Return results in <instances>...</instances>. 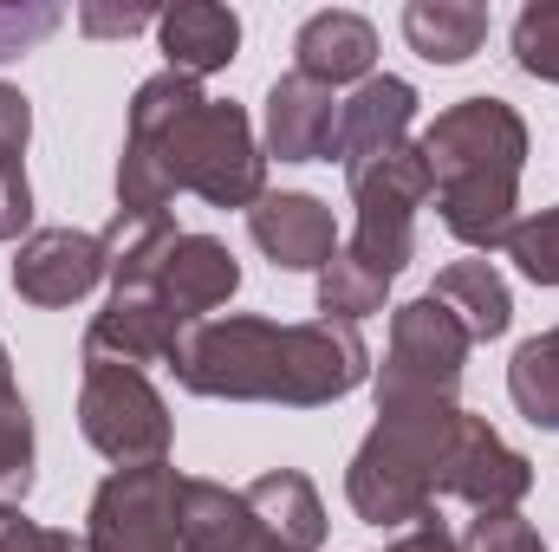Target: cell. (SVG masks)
<instances>
[{
  "label": "cell",
  "instance_id": "1",
  "mask_svg": "<svg viewBox=\"0 0 559 552\" xmlns=\"http://www.w3.org/2000/svg\"><path fill=\"white\" fill-rule=\"evenodd\" d=\"M176 195H202L209 208H254L267 195V149L235 98H209L182 72L143 79L118 156V208L169 215Z\"/></svg>",
  "mask_w": 559,
  "mask_h": 552
},
{
  "label": "cell",
  "instance_id": "2",
  "mask_svg": "<svg viewBox=\"0 0 559 552\" xmlns=\"http://www.w3.org/2000/svg\"><path fill=\"white\" fill-rule=\"evenodd\" d=\"M176 384L189 397H215V404H286V410H325L338 397H352L371 377V345L358 325L345 319H254V312H228V319H202L182 332L176 358H169Z\"/></svg>",
  "mask_w": 559,
  "mask_h": 552
},
{
  "label": "cell",
  "instance_id": "3",
  "mask_svg": "<svg viewBox=\"0 0 559 552\" xmlns=\"http://www.w3.org/2000/svg\"><path fill=\"white\" fill-rule=\"evenodd\" d=\"M417 149L429 163L442 228L475 254L508 248L514 208H521V169H527V118L508 98L481 92V98L436 111V124L417 137Z\"/></svg>",
  "mask_w": 559,
  "mask_h": 552
},
{
  "label": "cell",
  "instance_id": "4",
  "mask_svg": "<svg viewBox=\"0 0 559 552\" xmlns=\"http://www.w3.org/2000/svg\"><path fill=\"white\" fill-rule=\"evenodd\" d=\"M462 404L436 410H378L371 435L345 468V501L365 527H417L442 501V455Z\"/></svg>",
  "mask_w": 559,
  "mask_h": 552
},
{
  "label": "cell",
  "instance_id": "5",
  "mask_svg": "<svg viewBox=\"0 0 559 552\" xmlns=\"http://www.w3.org/2000/svg\"><path fill=\"white\" fill-rule=\"evenodd\" d=\"M475 338L462 332V319L442 299H404L391 312V345L378 364V410H436L455 404L462 371H468Z\"/></svg>",
  "mask_w": 559,
  "mask_h": 552
},
{
  "label": "cell",
  "instance_id": "6",
  "mask_svg": "<svg viewBox=\"0 0 559 552\" xmlns=\"http://www.w3.org/2000/svg\"><path fill=\"white\" fill-rule=\"evenodd\" d=\"M345 189H352V261L371 267L378 279H397L417 261V208L436 195L429 189V163H423L417 143H397L391 156H371L365 169H345Z\"/></svg>",
  "mask_w": 559,
  "mask_h": 552
},
{
  "label": "cell",
  "instance_id": "7",
  "mask_svg": "<svg viewBox=\"0 0 559 552\" xmlns=\"http://www.w3.org/2000/svg\"><path fill=\"white\" fill-rule=\"evenodd\" d=\"M79 429H85V442H92L105 461H118V468L169 461V435H176L163 391L143 377L138 364H111V358H85Z\"/></svg>",
  "mask_w": 559,
  "mask_h": 552
},
{
  "label": "cell",
  "instance_id": "8",
  "mask_svg": "<svg viewBox=\"0 0 559 552\" xmlns=\"http://www.w3.org/2000/svg\"><path fill=\"white\" fill-rule=\"evenodd\" d=\"M182 533V475L169 461L111 468L85 514V552H176Z\"/></svg>",
  "mask_w": 559,
  "mask_h": 552
},
{
  "label": "cell",
  "instance_id": "9",
  "mask_svg": "<svg viewBox=\"0 0 559 552\" xmlns=\"http://www.w3.org/2000/svg\"><path fill=\"white\" fill-rule=\"evenodd\" d=\"M442 494L468 501L475 514H501L521 507L534 494V461L521 448L501 442V429L475 410H455L449 429V455H442Z\"/></svg>",
  "mask_w": 559,
  "mask_h": 552
},
{
  "label": "cell",
  "instance_id": "10",
  "mask_svg": "<svg viewBox=\"0 0 559 552\" xmlns=\"http://www.w3.org/2000/svg\"><path fill=\"white\" fill-rule=\"evenodd\" d=\"M105 274H111L105 241L79 228H39L13 254V292L26 305H79L92 286H105Z\"/></svg>",
  "mask_w": 559,
  "mask_h": 552
},
{
  "label": "cell",
  "instance_id": "11",
  "mask_svg": "<svg viewBox=\"0 0 559 552\" xmlns=\"http://www.w3.org/2000/svg\"><path fill=\"white\" fill-rule=\"evenodd\" d=\"M248 235H254V248L274 261L280 274H319L338 254V221L306 189H267L248 208Z\"/></svg>",
  "mask_w": 559,
  "mask_h": 552
},
{
  "label": "cell",
  "instance_id": "12",
  "mask_svg": "<svg viewBox=\"0 0 559 552\" xmlns=\"http://www.w3.org/2000/svg\"><path fill=\"white\" fill-rule=\"evenodd\" d=\"M163 305H169V319L189 332V325H202L215 305H228L235 292H241V261L228 254V241H215V235H182L176 248H169V261H163V274L150 286Z\"/></svg>",
  "mask_w": 559,
  "mask_h": 552
},
{
  "label": "cell",
  "instance_id": "13",
  "mask_svg": "<svg viewBox=\"0 0 559 552\" xmlns=\"http://www.w3.org/2000/svg\"><path fill=\"white\" fill-rule=\"evenodd\" d=\"M417 124V85L411 79H391V72H371L345 105H338V163L345 169H365L371 156H391L397 143H411Z\"/></svg>",
  "mask_w": 559,
  "mask_h": 552
},
{
  "label": "cell",
  "instance_id": "14",
  "mask_svg": "<svg viewBox=\"0 0 559 552\" xmlns=\"http://www.w3.org/2000/svg\"><path fill=\"white\" fill-rule=\"evenodd\" d=\"M378 65V26L352 7H325L293 33V72L312 85H365Z\"/></svg>",
  "mask_w": 559,
  "mask_h": 552
},
{
  "label": "cell",
  "instance_id": "15",
  "mask_svg": "<svg viewBox=\"0 0 559 552\" xmlns=\"http://www.w3.org/2000/svg\"><path fill=\"white\" fill-rule=\"evenodd\" d=\"M182 345V325L169 319V305L156 292H111L105 312L85 325V358H111V364H169Z\"/></svg>",
  "mask_w": 559,
  "mask_h": 552
},
{
  "label": "cell",
  "instance_id": "16",
  "mask_svg": "<svg viewBox=\"0 0 559 552\" xmlns=\"http://www.w3.org/2000/svg\"><path fill=\"white\" fill-rule=\"evenodd\" d=\"M261 149L280 156V163H332V149H338V98L325 85L299 79V72L274 79V92H267V143Z\"/></svg>",
  "mask_w": 559,
  "mask_h": 552
},
{
  "label": "cell",
  "instance_id": "17",
  "mask_svg": "<svg viewBox=\"0 0 559 552\" xmlns=\"http://www.w3.org/2000/svg\"><path fill=\"white\" fill-rule=\"evenodd\" d=\"M156 46H163L169 72L202 85L209 72H228L241 59V13L215 7V0H182L156 20Z\"/></svg>",
  "mask_w": 559,
  "mask_h": 552
},
{
  "label": "cell",
  "instance_id": "18",
  "mask_svg": "<svg viewBox=\"0 0 559 552\" xmlns=\"http://www.w3.org/2000/svg\"><path fill=\"white\" fill-rule=\"evenodd\" d=\"M176 552H267V533H261V520H254L241 488L182 475V533H176Z\"/></svg>",
  "mask_w": 559,
  "mask_h": 552
},
{
  "label": "cell",
  "instance_id": "19",
  "mask_svg": "<svg viewBox=\"0 0 559 552\" xmlns=\"http://www.w3.org/2000/svg\"><path fill=\"white\" fill-rule=\"evenodd\" d=\"M248 494V507H254V520H261V533L286 552H319L325 547V501H319V488L299 475V468H267L261 481H248L241 488Z\"/></svg>",
  "mask_w": 559,
  "mask_h": 552
},
{
  "label": "cell",
  "instance_id": "20",
  "mask_svg": "<svg viewBox=\"0 0 559 552\" xmlns=\"http://www.w3.org/2000/svg\"><path fill=\"white\" fill-rule=\"evenodd\" d=\"M98 241H105V261H111V274H105L111 292H150L169 248L182 241V228H176V215H124L118 208Z\"/></svg>",
  "mask_w": 559,
  "mask_h": 552
},
{
  "label": "cell",
  "instance_id": "21",
  "mask_svg": "<svg viewBox=\"0 0 559 552\" xmlns=\"http://www.w3.org/2000/svg\"><path fill=\"white\" fill-rule=\"evenodd\" d=\"M429 299H442L475 345H488V338H501L514 325V292H508V279L495 274V261H455V267H442L436 286H429Z\"/></svg>",
  "mask_w": 559,
  "mask_h": 552
},
{
  "label": "cell",
  "instance_id": "22",
  "mask_svg": "<svg viewBox=\"0 0 559 552\" xmlns=\"http://www.w3.org/2000/svg\"><path fill=\"white\" fill-rule=\"evenodd\" d=\"M404 39L429 65H462L488 39V7H475V0H411L404 7Z\"/></svg>",
  "mask_w": 559,
  "mask_h": 552
},
{
  "label": "cell",
  "instance_id": "23",
  "mask_svg": "<svg viewBox=\"0 0 559 552\" xmlns=\"http://www.w3.org/2000/svg\"><path fill=\"white\" fill-rule=\"evenodd\" d=\"M508 397L534 429H559V325L527 338L508 364Z\"/></svg>",
  "mask_w": 559,
  "mask_h": 552
},
{
  "label": "cell",
  "instance_id": "24",
  "mask_svg": "<svg viewBox=\"0 0 559 552\" xmlns=\"http://www.w3.org/2000/svg\"><path fill=\"white\" fill-rule=\"evenodd\" d=\"M384 299H391V279H378L371 267H358L345 248L319 267V312L325 319H345V325H358V319H371V312H384Z\"/></svg>",
  "mask_w": 559,
  "mask_h": 552
},
{
  "label": "cell",
  "instance_id": "25",
  "mask_svg": "<svg viewBox=\"0 0 559 552\" xmlns=\"http://www.w3.org/2000/svg\"><path fill=\"white\" fill-rule=\"evenodd\" d=\"M33 494V410L13 384H0V507Z\"/></svg>",
  "mask_w": 559,
  "mask_h": 552
},
{
  "label": "cell",
  "instance_id": "26",
  "mask_svg": "<svg viewBox=\"0 0 559 552\" xmlns=\"http://www.w3.org/2000/svg\"><path fill=\"white\" fill-rule=\"evenodd\" d=\"M514 65L527 79L559 85V0H527L514 13Z\"/></svg>",
  "mask_w": 559,
  "mask_h": 552
},
{
  "label": "cell",
  "instance_id": "27",
  "mask_svg": "<svg viewBox=\"0 0 559 552\" xmlns=\"http://www.w3.org/2000/svg\"><path fill=\"white\" fill-rule=\"evenodd\" d=\"M508 261L534 279V286H559V202L540 208V215H527V221H514Z\"/></svg>",
  "mask_w": 559,
  "mask_h": 552
},
{
  "label": "cell",
  "instance_id": "28",
  "mask_svg": "<svg viewBox=\"0 0 559 552\" xmlns=\"http://www.w3.org/2000/svg\"><path fill=\"white\" fill-rule=\"evenodd\" d=\"M59 20H66V7H52V0H0V59H20V52H33L39 39H52L59 33Z\"/></svg>",
  "mask_w": 559,
  "mask_h": 552
},
{
  "label": "cell",
  "instance_id": "29",
  "mask_svg": "<svg viewBox=\"0 0 559 552\" xmlns=\"http://www.w3.org/2000/svg\"><path fill=\"white\" fill-rule=\"evenodd\" d=\"M462 552H547V547H540V533L521 520V507H501V514H475V520H468Z\"/></svg>",
  "mask_w": 559,
  "mask_h": 552
},
{
  "label": "cell",
  "instance_id": "30",
  "mask_svg": "<svg viewBox=\"0 0 559 552\" xmlns=\"http://www.w3.org/2000/svg\"><path fill=\"white\" fill-rule=\"evenodd\" d=\"M0 552H85V540H72L59 527H39L20 507H0Z\"/></svg>",
  "mask_w": 559,
  "mask_h": 552
},
{
  "label": "cell",
  "instance_id": "31",
  "mask_svg": "<svg viewBox=\"0 0 559 552\" xmlns=\"http://www.w3.org/2000/svg\"><path fill=\"white\" fill-rule=\"evenodd\" d=\"M156 20H163L156 7H98V0L79 7V33H92V39H131V33L156 26Z\"/></svg>",
  "mask_w": 559,
  "mask_h": 552
},
{
  "label": "cell",
  "instance_id": "32",
  "mask_svg": "<svg viewBox=\"0 0 559 552\" xmlns=\"http://www.w3.org/2000/svg\"><path fill=\"white\" fill-rule=\"evenodd\" d=\"M33 228V182L26 163H0V241H20Z\"/></svg>",
  "mask_w": 559,
  "mask_h": 552
},
{
  "label": "cell",
  "instance_id": "33",
  "mask_svg": "<svg viewBox=\"0 0 559 552\" xmlns=\"http://www.w3.org/2000/svg\"><path fill=\"white\" fill-rule=\"evenodd\" d=\"M33 143V105L20 85H0V163H26Z\"/></svg>",
  "mask_w": 559,
  "mask_h": 552
},
{
  "label": "cell",
  "instance_id": "34",
  "mask_svg": "<svg viewBox=\"0 0 559 552\" xmlns=\"http://www.w3.org/2000/svg\"><path fill=\"white\" fill-rule=\"evenodd\" d=\"M384 552H462V540H455V533H449V527L429 514V520H417V527H411L397 547H384Z\"/></svg>",
  "mask_w": 559,
  "mask_h": 552
},
{
  "label": "cell",
  "instance_id": "35",
  "mask_svg": "<svg viewBox=\"0 0 559 552\" xmlns=\"http://www.w3.org/2000/svg\"><path fill=\"white\" fill-rule=\"evenodd\" d=\"M0 384H13V371H7V345H0Z\"/></svg>",
  "mask_w": 559,
  "mask_h": 552
},
{
  "label": "cell",
  "instance_id": "36",
  "mask_svg": "<svg viewBox=\"0 0 559 552\" xmlns=\"http://www.w3.org/2000/svg\"><path fill=\"white\" fill-rule=\"evenodd\" d=\"M267 552H286V547H274V540H267Z\"/></svg>",
  "mask_w": 559,
  "mask_h": 552
}]
</instances>
